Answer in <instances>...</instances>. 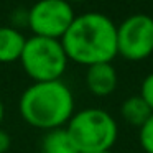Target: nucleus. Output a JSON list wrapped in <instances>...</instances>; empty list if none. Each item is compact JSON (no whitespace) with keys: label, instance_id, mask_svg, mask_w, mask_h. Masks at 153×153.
I'll return each mask as SVG.
<instances>
[{"label":"nucleus","instance_id":"0eeeda50","mask_svg":"<svg viewBox=\"0 0 153 153\" xmlns=\"http://www.w3.org/2000/svg\"><path fill=\"white\" fill-rule=\"evenodd\" d=\"M117 82H119V77H117V71L112 66V63H99L87 68V89L96 96L104 97L112 94L117 87Z\"/></svg>","mask_w":153,"mask_h":153},{"label":"nucleus","instance_id":"20e7f679","mask_svg":"<svg viewBox=\"0 0 153 153\" xmlns=\"http://www.w3.org/2000/svg\"><path fill=\"white\" fill-rule=\"evenodd\" d=\"M68 56L59 40L31 36L27 40L20 63L35 82L59 81L68 66Z\"/></svg>","mask_w":153,"mask_h":153},{"label":"nucleus","instance_id":"9d476101","mask_svg":"<svg viewBox=\"0 0 153 153\" xmlns=\"http://www.w3.org/2000/svg\"><path fill=\"white\" fill-rule=\"evenodd\" d=\"M153 110L146 105V102L140 96H132L122 104V117L127 123L135 127H142L148 120Z\"/></svg>","mask_w":153,"mask_h":153},{"label":"nucleus","instance_id":"6e6552de","mask_svg":"<svg viewBox=\"0 0 153 153\" xmlns=\"http://www.w3.org/2000/svg\"><path fill=\"white\" fill-rule=\"evenodd\" d=\"M27 38L13 27H0V64L20 61Z\"/></svg>","mask_w":153,"mask_h":153},{"label":"nucleus","instance_id":"f03ea898","mask_svg":"<svg viewBox=\"0 0 153 153\" xmlns=\"http://www.w3.org/2000/svg\"><path fill=\"white\" fill-rule=\"evenodd\" d=\"M27 123L43 130L61 128L74 112V97L63 81L35 82L22 94L18 104Z\"/></svg>","mask_w":153,"mask_h":153},{"label":"nucleus","instance_id":"9b49d317","mask_svg":"<svg viewBox=\"0 0 153 153\" xmlns=\"http://www.w3.org/2000/svg\"><path fill=\"white\" fill-rule=\"evenodd\" d=\"M140 145L145 153H153V114L145 123L140 127Z\"/></svg>","mask_w":153,"mask_h":153},{"label":"nucleus","instance_id":"423d86ee","mask_svg":"<svg viewBox=\"0 0 153 153\" xmlns=\"http://www.w3.org/2000/svg\"><path fill=\"white\" fill-rule=\"evenodd\" d=\"M153 53V18L130 15L117 28V54L128 61L146 59Z\"/></svg>","mask_w":153,"mask_h":153},{"label":"nucleus","instance_id":"f8f14e48","mask_svg":"<svg viewBox=\"0 0 153 153\" xmlns=\"http://www.w3.org/2000/svg\"><path fill=\"white\" fill-rule=\"evenodd\" d=\"M140 97L146 102V105L153 110V73L143 79L142 87H140Z\"/></svg>","mask_w":153,"mask_h":153},{"label":"nucleus","instance_id":"4468645a","mask_svg":"<svg viewBox=\"0 0 153 153\" xmlns=\"http://www.w3.org/2000/svg\"><path fill=\"white\" fill-rule=\"evenodd\" d=\"M4 117H5V105H4V102L0 100V125L4 122Z\"/></svg>","mask_w":153,"mask_h":153},{"label":"nucleus","instance_id":"ddd939ff","mask_svg":"<svg viewBox=\"0 0 153 153\" xmlns=\"http://www.w3.org/2000/svg\"><path fill=\"white\" fill-rule=\"evenodd\" d=\"M10 145H12V138L8 135V132L0 128V153H7L10 150Z\"/></svg>","mask_w":153,"mask_h":153},{"label":"nucleus","instance_id":"dca6fc26","mask_svg":"<svg viewBox=\"0 0 153 153\" xmlns=\"http://www.w3.org/2000/svg\"><path fill=\"white\" fill-rule=\"evenodd\" d=\"M100 153H112V152H110V150H109V152H100Z\"/></svg>","mask_w":153,"mask_h":153},{"label":"nucleus","instance_id":"1a4fd4ad","mask_svg":"<svg viewBox=\"0 0 153 153\" xmlns=\"http://www.w3.org/2000/svg\"><path fill=\"white\" fill-rule=\"evenodd\" d=\"M41 153H79L66 128L48 130L41 142Z\"/></svg>","mask_w":153,"mask_h":153},{"label":"nucleus","instance_id":"7ed1b4c3","mask_svg":"<svg viewBox=\"0 0 153 153\" xmlns=\"http://www.w3.org/2000/svg\"><path fill=\"white\" fill-rule=\"evenodd\" d=\"M79 153L109 152L119 135L114 117L102 109H84L71 117L66 127Z\"/></svg>","mask_w":153,"mask_h":153},{"label":"nucleus","instance_id":"39448f33","mask_svg":"<svg viewBox=\"0 0 153 153\" xmlns=\"http://www.w3.org/2000/svg\"><path fill=\"white\" fill-rule=\"evenodd\" d=\"M74 17L73 7L66 0H38L28 10V28L33 36L61 40Z\"/></svg>","mask_w":153,"mask_h":153},{"label":"nucleus","instance_id":"f257e3e1","mask_svg":"<svg viewBox=\"0 0 153 153\" xmlns=\"http://www.w3.org/2000/svg\"><path fill=\"white\" fill-rule=\"evenodd\" d=\"M59 41L68 59L87 68L99 63H112L117 56V27L107 15L99 12L74 17Z\"/></svg>","mask_w":153,"mask_h":153},{"label":"nucleus","instance_id":"2eb2a0df","mask_svg":"<svg viewBox=\"0 0 153 153\" xmlns=\"http://www.w3.org/2000/svg\"><path fill=\"white\" fill-rule=\"evenodd\" d=\"M66 2H69V4H71V2H82V0H66Z\"/></svg>","mask_w":153,"mask_h":153}]
</instances>
